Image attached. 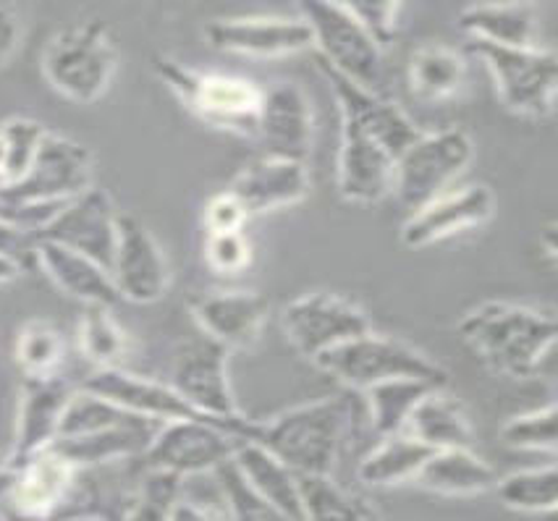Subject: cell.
Returning <instances> with one entry per match:
<instances>
[{
  "label": "cell",
  "instance_id": "6da1fadb",
  "mask_svg": "<svg viewBox=\"0 0 558 521\" xmlns=\"http://www.w3.org/2000/svg\"><path fill=\"white\" fill-rule=\"evenodd\" d=\"M333 89L341 113L339 194L354 205H375L393 189L396 160L423 134L409 116L383 93L360 87L317 61Z\"/></svg>",
  "mask_w": 558,
  "mask_h": 521
},
{
  "label": "cell",
  "instance_id": "7a4b0ae2",
  "mask_svg": "<svg viewBox=\"0 0 558 521\" xmlns=\"http://www.w3.org/2000/svg\"><path fill=\"white\" fill-rule=\"evenodd\" d=\"M459 338L493 373L527 380L556 349L554 312L509 302H485L457 325Z\"/></svg>",
  "mask_w": 558,
  "mask_h": 521
},
{
  "label": "cell",
  "instance_id": "3957f363",
  "mask_svg": "<svg viewBox=\"0 0 558 521\" xmlns=\"http://www.w3.org/2000/svg\"><path fill=\"white\" fill-rule=\"evenodd\" d=\"M354 409L347 399H320L289 409L268 422H252L255 440L294 474H330L339 461Z\"/></svg>",
  "mask_w": 558,
  "mask_h": 521
},
{
  "label": "cell",
  "instance_id": "277c9868",
  "mask_svg": "<svg viewBox=\"0 0 558 521\" xmlns=\"http://www.w3.org/2000/svg\"><path fill=\"white\" fill-rule=\"evenodd\" d=\"M153 69L158 80L179 97L181 106L207 126L244 136V140H255L265 93V87H259L257 82L246 80V76L223 74V71L184 66L168 56L155 58Z\"/></svg>",
  "mask_w": 558,
  "mask_h": 521
},
{
  "label": "cell",
  "instance_id": "5b68a950",
  "mask_svg": "<svg viewBox=\"0 0 558 521\" xmlns=\"http://www.w3.org/2000/svg\"><path fill=\"white\" fill-rule=\"evenodd\" d=\"M43 74L58 95L89 106L108 93L119 71V48L102 22H76L56 32L43 50Z\"/></svg>",
  "mask_w": 558,
  "mask_h": 521
},
{
  "label": "cell",
  "instance_id": "8992f818",
  "mask_svg": "<svg viewBox=\"0 0 558 521\" xmlns=\"http://www.w3.org/2000/svg\"><path fill=\"white\" fill-rule=\"evenodd\" d=\"M315 364L354 393L393 377H414L430 386H449V373L438 362L399 338L375 334L373 328L328 349L326 354L317 356Z\"/></svg>",
  "mask_w": 558,
  "mask_h": 521
},
{
  "label": "cell",
  "instance_id": "52a82bcc",
  "mask_svg": "<svg viewBox=\"0 0 558 521\" xmlns=\"http://www.w3.org/2000/svg\"><path fill=\"white\" fill-rule=\"evenodd\" d=\"M466 53L488 69L496 93L511 113L522 119H545L554 108L558 61L556 53L541 45L514 48L483 40L466 43Z\"/></svg>",
  "mask_w": 558,
  "mask_h": 521
},
{
  "label": "cell",
  "instance_id": "ba28073f",
  "mask_svg": "<svg viewBox=\"0 0 558 521\" xmlns=\"http://www.w3.org/2000/svg\"><path fill=\"white\" fill-rule=\"evenodd\" d=\"M302 22L313 35L317 61H323L360 87L383 93V48L336 0H296Z\"/></svg>",
  "mask_w": 558,
  "mask_h": 521
},
{
  "label": "cell",
  "instance_id": "9c48e42d",
  "mask_svg": "<svg viewBox=\"0 0 558 521\" xmlns=\"http://www.w3.org/2000/svg\"><path fill=\"white\" fill-rule=\"evenodd\" d=\"M229 354L223 343L213 341L210 336H199L197 341L184 343L173 356L171 386L179 390L192 407L205 412L220 425L231 429L236 438H250L252 422L242 414L236 396H233L229 377Z\"/></svg>",
  "mask_w": 558,
  "mask_h": 521
},
{
  "label": "cell",
  "instance_id": "30bf717a",
  "mask_svg": "<svg viewBox=\"0 0 558 521\" xmlns=\"http://www.w3.org/2000/svg\"><path fill=\"white\" fill-rule=\"evenodd\" d=\"M475 145L462 129L423 132L396 160L393 192L409 213L433 202L472 162Z\"/></svg>",
  "mask_w": 558,
  "mask_h": 521
},
{
  "label": "cell",
  "instance_id": "8fae6325",
  "mask_svg": "<svg viewBox=\"0 0 558 521\" xmlns=\"http://www.w3.org/2000/svg\"><path fill=\"white\" fill-rule=\"evenodd\" d=\"M93 153L69 136L45 132L29 171L0 197L16 207H56L93 186Z\"/></svg>",
  "mask_w": 558,
  "mask_h": 521
},
{
  "label": "cell",
  "instance_id": "7c38bea8",
  "mask_svg": "<svg viewBox=\"0 0 558 521\" xmlns=\"http://www.w3.org/2000/svg\"><path fill=\"white\" fill-rule=\"evenodd\" d=\"M281 328L291 347L315 362L328 349L367 334L373 325H369L367 312L352 299L315 291V294L300 296L287 304L281 315Z\"/></svg>",
  "mask_w": 558,
  "mask_h": 521
},
{
  "label": "cell",
  "instance_id": "4fadbf2b",
  "mask_svg": "<svg viewBox=\"0 0 558 521\" xmlns=\"http://www.w3.org/2000/svg\"><path fill=\"white\" fill-rule=\"evenodd\" d=\"M239 440L229 429L207 420H173L163 422L142 459L145 467L168 469L179 477L210 474L236 451Z\"/></svg>",
  "mask_w": 558,
  "mask_h": 521
},
{
  "label": "cell",
  "instance_id": "5bb4252c",
  "mask_svg": "<svg viewBox=\"0 0 558 521\" xmlns=\"http://www.w3.org/2000/svg\"><path fill=\"white\" fill-rule=\"evenodd\" d=\"M110 278L121 299L134 304H153L166 296L171 286V265L158 239L132 215H119Z\"/></svg>",
  "mask_w": 558,
  "mask_h": 521
},
{
  "label": "cell",
  "instance_id": "9a60e30c",
  "mask_svg": "<svg viewBox=\"0 0 558 521\" xmlns=\"http://www.w3.org/2000/svg\"><path fill=\"white\" fill-rule=\"evenodd\" d=\"M119 213L102 189L89 186L80 197L61 205L48 223L37 228V239L56 241L69 250L87 254L89 259L100 263L110 270L116 252V237H119Z\"/></svg>",
  "mask_w": 558,
  "mask_h": 521
},
{
  "label": "cell",
  "instance_id": "2e32d148",
  "mask_svg": "<svg viewBox=\"0 0 558 521\" xmlns=\"http://www.w3.org/2000/svg\"><path fill=\"white\" fill-rule=\"evenodd\" d=\"M80 388L100 396V399H108L110 403H116V407L126 409V412L160 422V425L173 420H207L220 425L218 420H213V416L199 412L197 407H192L179 390H173L171 383L166 386V383L150 380V377L126 373L123 367H97L93 375L84 377ZM220 427L229 429L226 425Z\"/></svg>",
  "mask_w": 558,
  "mask_h": 521
},
{
  "label": "cell",
  "instance_id": "e0dca14e",
  "mask_svg": "<svg viewBox=\"0 0 558 521\" xmlns=\"http://www.w3.org/2000/svg\"><path fill=\"white\" fill-rule=\"evenodd\" d=\"M205 37L220 53L244 58H287L313 48L310 27L289 16L213 19Z\"/></svg>",
  "mask_w": 558,
  "mask_h": 521
},
{
  "label": "cell",
  "instance_id": "ac0fdd59",
  "mask_svg": "<svg viewBox=\"0 0 558 521\" xmlns=\"http://www.w3.org/2000/svg\"><path fill=\"white\" fill-rule=\"evenodd\" d=\"M496 210V199L488 186H464L459 192L440 194L433 202L414 210L401 226V244L409 250H425L457 233L488 223Z\"/></svg>",
  "mask_w": 558,
  "mask_h": 521
},
{
  "label": "cell",
  "instance_id": "d6986e66",
  "mask_svg": "<svg viewBox=\"0 0 558 521\" xmlns=\"http://www.w3.org/2000/svg\"><path fill=\"white\" fill-rule=\"evenodd\" d=\"M313 132V102L300 84L281 82L265 89L255 132V142L265 147V155L307 160Z\"/></svg>",
  "mask_w": 558,
  "mask_h": 521
},
{
  "label": "cell",
  "instance_id": "ffe728a7",
  "mask_svg": "<svg viewBox=\"0 0 558 521\" xmlns=\"http://www.w3.org/2000/svg\"><path fill=\"white\" fill-rule=\"evenodd\" d=\"M190 307L199 330L229 351L255 347L270 315V302L257 291H210Z\"/></svg>",
  "mask_w": 558,
  "mask_h": 521
},
{
  "label": "cell",
  "instance_id": "44dd1931",
  "mask_svg": "<svg viewBox=\"0 0 558 521\" xmlns=\"http://www.w3.org/2000/svg\"><path fill=\"white\" fill-rule=\"evenodd\" d=\"M11 487L9 504L22 517H53L56 508L66 504V495L74 482L76 467L63 459L53 446L24 456L9 459Z\"/></svg>",
  "mask_w": 558,
  "mask_h": 521
},
{
  "label": "cell",
  "instance_id": "7402d4cb",
  "mask_svg": "<svg viewBox=\"0 0 558 521\" xmlns=\"http://www.w3.org/2000/svg\"><path fill=\"white\" fill-rule=\"evenodd\" d=\"M310 171L307 162L294 158H278V155H265L246 166L236 179L231 181L229 192L244 205L252 215H265L281 207L300 205L307 199Z\"/></svg>",
  "mask_w": 558,
  "mask_h": 521
},
{
  "label": "cell",
  "instance_id": "603a6c76",
  "mask_svg": "<svg viewBox=\"0 0 558 521\" xmlns=\"http://www.w3.org/2000/svg\"><path fill=\"white\" fill-rule=\"evenodd\" d=\"M74 393L76 386L61 373L48 377H24L16 446L11 459H24V456L48 448L56 440L61 416Z\"/></svg>",
  "mask_w": 558,
  "mask_h": 521
},
{
  "label": "cell",
  "instance_id": "cb8c5ba5",
  "mask_svg": "<svg viewBox=\"0 0 558 521\" xmlns=\"http://www.w3.org/2000/svg\"><path fill=\"white\" fill-rule=\"evenodd\" d=\"M35 257L37 265L48 272L50 281L58 289L66 291L69 296L80 299L84 304H106V307H113L121 299L113 286V278H110V270L102 268L95 259H89L87 254L69 250V246L56 244V241L37 239Z\"/></svg>",
  "mask_w": 558,
  "mask_h": 521
},
{
  "label": "cell",
  "instance_id": "d4e9b609",
  "mask_svg": "<svg viewBox=\"0 0 558 521\" xmlns=\"http://www.w3.org/2000/svg\"><path fill=\"white\" fill-rule=\"evenodd\" d=\"M158 429L160 422L140 416V420L126 422V425L95 429V433L61 435V438H56L50 446H53L63 459H69L76 469H82L89 464H106V461L142 456L145 448L150 446V440L155 438Z\"/></svg>",
  "mask_w": 558,
  "mask_h": 521
},
{
  "label": "cell",
  "instance_id": "484cf974",
  "mask_svg": "<svg viewBox=\"0 0 558 521\" xmlns=\"http://www.w3.org/2000/svg\"><path fill=\"white\" fill-rule=\"evenodd\" d=\"M231 459L244 474V480L268 500V506L281 517V521H304L300 482L281 459H276L268 448H263L255 440H239Z\"/></svg>",
  "mask_w": 558,
  "mask_h": 521
},
{
  "label": "cell",
  "instance_id": "4316f807",
  "mask_svg": "<svg viewBox=\"0 0 558 521\" xmlns=\"http://www.w3.org/2000/svg\"><path fill=\"white\" fill-rule=\"evenodd\" d=\"M404 433L425 443L433 451L472 448V440H475L464 403L457 396H451L446 386L430 388L423 399L414 403L412 414L407 416Z\"/></svg>",
  "mask_w": 558,
  "mask_h": 521
},
{
  "label": "cell",
  "instance_id": "83f0119b",
  "mask_svg": "<svg viewBox=\"0 0 558 521\" xmlns=\"http://www.w3.org/2000/svg\"><path fill=\"white\" fill-rule=\"evenodd\" d=\"M498 474L488 461L472 453V448H440L433 451L420 467V487L433 495H449V498H466V495L488 493L496 485Z\"/></svg>",
  "mask_w": 558,
  "mask_h": 521
},
{
  "label": "cell",
  "instance_id": "f1b7e54d",
  "mask_svg": "<svg viewBox=\"0 0 558 521\" xmlns=\"http://www.w3.org/2000/svg\"><path fill=\"white\" fill-rule=\"evenodd\" d=\"M412 95L423 102H449L466 87V61L462 53L440 43L420 45L407 63Z\"/></svg>",
  "mask_w": 558,
  "mask_h": 521
},
{
  "label": "cell",
  "instance_id": "f546056e",
  "mask_svg": "<svg viewBox=\"0 0 558 521\" xmlns=\"http://www.w3.org/2000/svg\"><path fill=\"white\" fill-rule=\"evenodd\" d=\"M457 24L470 40L514 45V48L537 45V19L524 3L493 0V3L470 5L459 14Z\"/></svg>",
  "mask_w": 558,
  "mask_h": 521
},
{
  "label": "cell",
  "instance_id": "4dcf8cb0",
  "mask_svg": "<svg viewBox=\"0 0 558 521\" xmlns=\"http://www.w3.org/2000/svg\"><path fill=\"white\" fill-rule=\"evenodd\" d=\"M430 453L433 448H427L425 443H420L401 429V433L380 438L378 446L360 461L356 477L373 487L404 485V482H414L420 467L425 464V459Z\"/></svg>",
  "mask_w": 558,
  "mask_h": 521
},
{
  "label": "cell",
  "instance_id": "1f68e13d",
  "mask_svg": "<svg viewBox=\"0 0 558 521\" xmlns=\"http://www.w3.org/2000/svg\"><path fill=\"white\" fill-rule=\"evenodd\" d=\"M430 388L425 380H414V377H393V380H383L362 390L367 403V420L373 433L378 438H386V435L401 433L407 425V416L412 414L414 403H417Z\"/></svg>",
  "mask_w": 558,
  "mask_h": 521
},
{
  "label": "cell",
  "instance_id": "d6a6232c",
  "mask_svg": "<svg viewBox=\"0 0 558 521\" xmlns=\"http://www.w3.org/2000/svg\"><path fill=\"white\" fill-rule=\"evenodd\" d=\"M304 521H367L378 519L375 506L360 495L347 493L330 474H296Z\"/></svg>",
  "mask_w": 558,
  "mask_h": 521
},
{
  "label": "cell",
  "instance_id": "836d02e7",
  "mask_svg": "<svg viewBox=\"0 0 558 521\" xmlns=\"http://www.w3.org/2000/svg\"><path fill=\"white\" fill-rule=\"evenodd\" d=\"M106 304H84L80 320V349L95 367H121L132 354L129 334L116 323Z\"/></svg>",
  "mask_w": 558,
  "mask_h": 521
},
{
  "label": "cell",
  "instance_id": "e575fe53",
  "mask_svg": "<svg viewBox=\"0 0 558 521\" xmlns=\"http://www.w3.org/2000/svg\"><path fill=\"white\" fill-rule=\"evenodd\" d=\"M493 490L506 508L524 513H550L558 506V469L556 464H545L511 472L498 477Z\"/></svg>",
  "mask_w": 558,
  "mask_h": 521
},
{
  "label": "cell",
  "instance_id": "d590c367",
  "mask_svg": "<svg viewBox=\"0 0 558 521\" xmlns=\"http://www.w3.org/2000/svg\"><path fill=\"white\" fill-rule=\"evenodd\" d=\"M14 354L24 377L58 375L66 362V341L53 323L29 320L19 330Z\"/></svg>",
  "mask_w": 558,
  "mask_h": 521
},
{
  "label": "cell",
  "instance_id": "8d00e7d4",
  "mask_svg": "<svg viewBox=\"0 0 558 521\" xmlns=\"http://www.w3.org/2000/svg\"><path fill=\"white\" fill-rule=\"evenodd\" d=\"M45 129L37 121L11 119L0 123V189L16 184L29 171Z\"/></svg>",
  "mask_w": 558,
  "mask_h": 521
},
{
  "label": "cell",
  "instance_id": "74e56055",
  "mask_svg": "<svg viewBox=\"0 0 558 521\" xmlns=\"http://www.w3.org/2000/svg\"><path fill=\"white\" fill-rule=\"evenodd\" d=\"M501 443L511 451L556 453L558 446V409L556 403L511 416L501 427Z\"/></svg>",
  "mask_w": 558,
  "mask_h": 521
},
{
  "label": "cell",
  "instance_id": "f35d334b",
  "mask_svg": "<svg viewBox=\"0 0 558 521\" xmlns=\"http://www.w3.org/2000/svg\"><path fill=\"white\" fill-rule=\"evenodd\" d=\"M213 477L218 482L220 500H223L226 517L231 519H255V521H281L276 511L268 506V500L259 495L250 482L244 480V474L239 472V467L233 464V459L223 461L218 469H213Z\"/></svg>",
  "mask_w": 558,
  "mask_h": 521
},
{
  "label": "cell",
  "instance_id": "ab89813d",
  "mask_svg": "<svg viewBox=\"0 0 558 521\" xmlns=\"http://www.w3.org/2000/svg\"><path fill=\"white\" fill-rule=\"evenodd\" d=\"M184 487V477L168 472V469L147 467V477L142 482L140 495L134 498V508L126 513L129 519H168L173 504Z\"/></svg>",
  "mask_w": 558,
  "mask_h": 521
},
{
  "label": "cell",
  "instance_id": "60d3db41",
  "mask_svg": "<svg viewBox=\"0 0 558 521\" xmlns=\"http://www.w3.org/2000/svg\"><path fill=\"white\" fill-rule=\"evenodd\" d=\"M205 259L210 270L220 276H236L250 268L252 263V241L242 231H216L205 239Z\"/></svg>",
  "mask_w": 558,
  "mask_h": 521
},
{
  "label": "cell",
  "instance_id": "b9f144b4",
  "mask_svg": "<svg viewBox=\"0 0 558 521\" xmlns=\"http://www.w3.org/2000/svg\"><path fill=\"white\" fill-rule=\"evenodd\" d=\"M378 40L380 48L393 43L399 27V9L404 0H336Z\"/></svg>",
  "mask_w": 558,
  "mask_h": 521
},
{
  "label": "cell",
  "instance_id": "7bdbcfd3",
  "mask_svg": "<svg viewBox=\"0 0 558 521\" xmlns=\"http://www.w3.org/2000/svg\"><path fill=\"white\" fill-rule=\"evenodd\" d=\"M205 231L216 233V231H242L250 220V213L244 210V205L239 202L229 189L216 194L210 202L205 205Z\"/></svg>",
  "mask_w": 558,
  "mask_h": 521
},
{
  "label": "cell",
  "instance_id": "ee69618b",
  "mask_svg": "<svg viewBox=\"0 0 558 521\" xmlns=\"http://www.w3.org/2000/svg\"><path fill=\"white\" fill-rule=\"evenodd\" d=\"M19 40H22V24H19L16 11L5 0H0V66L9 63L16 53Z\"/></svg>",
  "mask_w": 558,
  "mask_h": 521
},
{
  "label": "cell",
  "instance_id": "f6af8a7d",
  "mask_svg": "<svg viewBox=\"0 0 558 521\" xmlns=\"http://www.w3.org/2000/svg\"><path fill=\"white\" fill-rule=\"evenodd\" d=\"M19 272H22V268H19L16 263H11V259L0 257V286L9 283V281H14Z\"/></svg>",
  "mask_w": 558,
  "mask_h": 521
},
{
  "label": "cell",
  "instance_id": "bcb514c9",
  "mask_svg": "<svg viewBox=\"0 0 558 521\" xmlns=\"http://www.w3.org/2000/svg\"><path fill=\"white\" fill-rule=\"evenodd\" d=\"M541 244L545 246V252L550 254V259H556V226L554 223L541 233Z\"/></svg>",
  "mask_w": 558,
  "mask_h": 521
}]
</instances>
